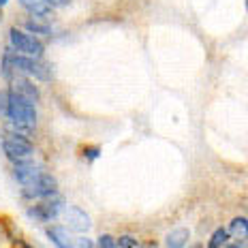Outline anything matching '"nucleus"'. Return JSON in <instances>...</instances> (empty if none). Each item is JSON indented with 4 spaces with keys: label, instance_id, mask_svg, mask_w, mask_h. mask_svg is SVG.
I'll return each mask as SVG.
<instances>
[{
    "label": "nucleus",
    "instance_id": "obj_1",
    "mask_svg": "<svg viewBox=\"0 0 248 248\" xmlns=\"http://www.w3.org/2000/svg\"><path fill=\"white\" fill-rule=\"evenodd\" d=\"M4 118H7L9 131L28 137L34 131V126H37V107H34L32 101L9 90V103H7Z\"/></svg>",
    "mask_w": 248,
    "mask_h": 248
},
{
    "label": "nucleus",
    "instance_id": "obj_2",
    "mask_svg": "<svg viewBox=\"0 0 248 248\" xmlns=\"http://www.w3.org/2000/svg\"><path fill=\"white\" fill-rule=\"evenodd\" d=\"M11 73H24V75L34 77V79L49 81L51 79V66L37 60V58L13 54V49H9V51H4V56H2V75L11 77Z\"/></svg>",
    "mask_w": 248,
    "mask_h": 248
},
{
    "label": "nucleus",
    "instance_id": "obj_3",
    "mask_svg": "<svg viewBox=\"0 0 248 248\" xmlns=\"http://www.w3.org/2000/svg\"><path fill=\"white\" fill-rule=\"evenodd\" d=\"M0 146H2L4 156H7L9 161H13V165L15 163H24V161H32L34 146H32V141H30L28 137L17 135V133H13V131H7L2 135Z\"/></svg>",
    "mask_w": 248,
    "mask_h": 248
},
{
    "label": "nucleus",
    "instance_id": "obj_4",
    "mask_svg": "<svg viewBox=\"0 0 248 248\" xmlns=\"http://www.w3.org/2000/svg\"><path fill=\"white\" fill-rule=\"evenodd\" d=\"M9 43H11V49L19 56H28V58H41L43 56V43L32 37L30 32H24V30H17V28H11L9 30Z\"/></svg>",
    "mask_w": 248,
    "mask_h": 248
},
{
    "label": "nucleus",
    "instance_id": "obj_5",
    "mask_svg": "<svg viewBox=\"0 0 248 248\" xmlns=\"http://www.w3.org/2000/svg\"><path fill=\"white\" fill-rule=\"evenodd\" d=\"M58 195V180L51 173H41L32 184L22 186V197L28 201H41V199H54Z\"/></svg>",
    "mask_w": 248,
    "mask_h": 248
},
{
    "label": "nucleus",
    "instance_id": "obj_6",
    "mask_svg": "<svg viewBox=\"0 0 248 248\" xmlns=\"http://www.w3.org/2000/svg\"><path fill=\"white\" fill-rule=\"evenodd\" d=\"M62 210H64V203H62L58 197H54V199L37 201L34 205H30V208L26 210V214H28L32 220H39V223H49V220L58 218L62 214Z\"/></svg>",
    "mask_w": 248,
    "mask_h": 248
},
{
    "label": "nucleus",
    "instance_id": "obj_7",
    "mask_svg": "<svg viewBox=\"0 0 248 248\" xmlns=\"http://www.w3.org/2000/svg\"><path fill=\"white\" fill-rule=\"evenodd\" d=\"M62 218L66 220V227H69L71 231H77V233H86L92 227L90 216L81 208H77V205H66V208L62 210Z\"/></svg>",
    "mask_w": 248,
    "mask_h": 248
},
{
    "label": "nucleus",
    "instance_id": "obj_8",
    "mask_svg": "<svg viewBox=\"0 0 248 248\" xmlns=\"http://www.w3.org/2000/svg\"><path fill=\"white\" fill-rule=\"evenodd\" d=\"M41 173H43V169H41L37 163H32V161H24V163H15L13 165V178L17 180L22 186L32 184Z\"/></svg>",
    "mask_w": 248,
    "mask_h": 248
},
{
    "label": "nucleus",
    "instance_id": "obj_9",
    "mask_svg": "<svg viewBox=\"0 0 248 248\" xmlns=\"http://www.w3.org/2000/svg\"><path fill=\"white\" fill-rule=\"evenodd\" d=\"M45 235L49 237V242L56 248H73L75 246V240L71 237V229L64 225H49L47 229H45Z\"/></svg>",
    "mask_w": 248,
    "mask_h": 248
},
{
    "label": "nucleus",
    "instance_id": "obj_10",
    "mask_svg": "<svg viewBox=\"0 0 248 248\" xmlns=\"http://www.w3.org/2000/svg\"><path fill=\"white\" fill-rule=\"evenodd\" d=\"M9 90L15 92V94H19V96H24V99L32 101V103H37L41 99V90L30 79H26V77H13Z\"/></svg>",
    "mask_w": 248,
    "mask_h": 248
},
{
    "label": "nucleus",
    "instance_id": "obj_11",
    "mask_svg": "<svg viewBox=\"0 0 248 248\" xmlns=\"http://www.w3.org/2000/svg\"><path fill=\"white\" fill-rule=\"evenodd\" d=\"M190 240V231L186 229V227H178V229L169 231L167 235H165V246L167 248H184L188 244Z\"/></svg>",
    "mask_w": 248,
    "mask_h": 248
},
{
    "label": "nucleus",
    "instance_id": "obj_12",
    "mask_svg": "<svg viewBox=\"0 0 248 248\" xmlns=\"http://www.w3.org/2000/svg\"><path fill=\"white\" fill-rule=\"evenodd\" d=\"M19 4L28 11L32 17H39V19H47L51 15V7L45 4L43 0H19Z\"/></svg>",
    "mask_w": 248,
    "mask_h": 248
},
{
    "label": "nucleus",
    "instance_id": "obj_13",
    "mask_svg": "<svg viewBox=\"0 0 248 248\" xmlns=\"http://www.w3.org/2000/svg\"><path fill=\"white\" fill-rule=\"evenodd\" d=\"M227 229H229L231 240H235V242L248 240V218L246 216H235V218H231Z\"/></svg>",
    "mask_w": 248,
    "mask_h": 248
},
{
    "label": "nucleus",
    "instance_id": "obj_14",
    "mask_svg": "<svg viewBox=\"0 0 248 248\" xmlns=\"http://www.w3.org/2000/svg\"><path fill=\"white\" fill-rule=\"evenodd\" d=\"M229 242H231L229 229H227V227H216L208 240V248H225Z\"/></svg>",
    "mask_w": 248,
    "mask_h": 248
},
{
    "label": "nucleus",
    "instance_id": "obj_15",
    "mask_svg": "<svg viewBox=\"0 0 248 248\" xmlns=\"http://www.w3.org/2000/svg\"><path fill=\"white\" fill-rule=\"evenodd\" d=\"M24 26H26V30H28V32H37V34H49L51 32V26L45 24V22H41L39 17H28L24 22Z\"/></svg>",
    "mask_w": 248,
    "mask_h": 248
},
{
    "label": "nucleus",
    "instance_id": "obj_16",
    "mask_svg": "<svg viewBox=\"0 0 248 248\" xmlns=\"http://www.w3.org/2000/svg\"><path fill=\"white\" fill-rule=\"evenodd\" d=\"M116 248H139V240L135 235H120L116 240Z\"/></svg>",
    "mask_w": 248,
    "mask_h": 248
},
{
    "label": "nucleus",
    "instance_id": "obj_17",
    "mask_svg": "<svg viewBox=\"0 0 248 248\" xmlns=\"http://www.w3.org/2000/svg\"><path fill=\"white\" fill-rule=\"evenodd\" d=\"M94 248H116V237L109 235V233H103V235H99Z\"/></svg>",
    "mask_w": 248,
    "mask_h": 248
},
{
    "label": "nucleus",
    "instance_id": "obj_18",
    "mask_svg": "<svg viewBox=\"0 0 248 248\" xmlns=\"http://www.w3.org/2000/svg\"><path fill=\"white\" fill-rule=\"evenodd\" d=\"M81 152H84V158H86V161H96V158L101 156V148H96V146H92V148H84Z\"/></svg>",
    "mask_w": 248,
    "mask_h": 248
},
{
    "label": "nucleus",
    "instance_id": "obj_19",
    "mask_svg": "<svg viewBox=\"0 0 248 248\" xmlns=\"http://www.w3.org/2000/svg\"><path fill=\"white\" fill-rule=\"evenodd\" d=\"M73 248H94V242H92L90 237H77Z\"/></svg>",
    "mask_w": 248,
    "mask_h": 248
},
{
    "label": "nucleus",
    "instance_id": "obj_20",
    "mask_svg": "<svg viewBox=\"0 0 248 248\" xmlns=\"http://www.w3.org/2000/svg\"><path fill=\"white\" fill-rule=\"evenodd\" d=\"M43 2L49 7H64V4H69V0H43Z\"/></svg>",
    "mask_w": 248,
    "mask_h": 248
},
{
    "label": "nucleus",
    "instance_id": "obj_21",
    "mask_svg": "<svg viewBox=\"0 0 248 248\" xmlns=\"http://www.w3.org/2000/svg\"><path fill=\"white\" fill-rule=\"evenodd\" d=\"M13 248H34V246H30L26 240H15L13 242Z\"/></svg>",
    "mask_w": 248,
    "mask_h": 248
},
{
    "label": "nucleus",
    "instance_id": "obj_22",
    "mask_svg": "<svg viewBox=\"0 0 248 248\" xmlns=\"http://www.w3.org/2000/svg\"><path fill=\"white\" fill-rule=\"evenodd\" d=\"M225 248H246V246L242 244V242H235V240H233V242H229V244H227Z\"/></svg>",
    "mask_w": 248,
    "mask_h": 248
},
{
    "label": "nucleus",
    "instance_id": "obj_23",
    "mask_svg": "<svg viewBox=\"0 0 248 248\" xmlns=\"http://www.w3.org/2000/svg\"><path fill=\"white\" fill-rule=\"evenodd\" d=\"M9 2V0H0V7H4V4H7Z\"/></svg>",
    "mask_w": 248,
    "mask_h": 248
},
{
    "label": "nucleus",
    "instance_id": "obj_24",
    "mask_svg": "<svg viewBox=\"0 0 248 248\" xmlns=\"http://www.w3.org/2000/svg\"><path fill=\"white\" fill-rule=\"evenodd\" d=\"M190 248H203V246H201V244H195V246H190Z\"/></svg>",
    "mask_w": 248,
    "mask_h": 248
},
{
    "label": "nucleus",
    "instance_id": "obj_25",
    "mask_svg": "<svg viewBox=\"0 0 248 248\" xmlns=\"http://www.w3.org/2000/svg\"><path fill=\"white\" fill-rule=\"evenodd\" d=\"M246 9H248V0H246Z\"/></svg>",
    "mask_w": 248,
    "mask_h": 248
},
{
    "label": "nucleus",
    "instance_id": "obj_26",
    "mask_svg": "<svg viewBox=\"0 0 248 248\" xmlns=\"http://www.w3.org/2000/svg\"><path fill=\"white\" fill-rule=\"evenodd\" d=\"M246 248H248V240H246Z\"/></svg>",
    "mask_w": 248,
    "mask_h": 248
}]
</instances>
